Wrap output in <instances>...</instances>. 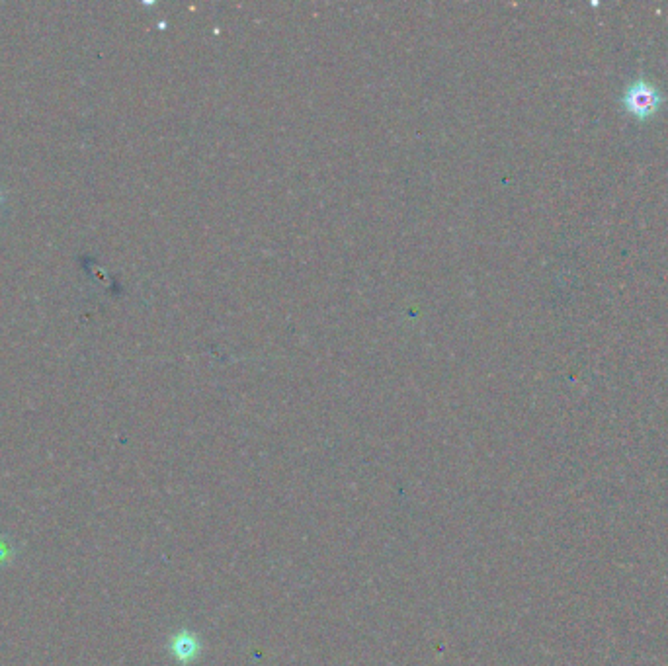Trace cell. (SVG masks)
<instances>
[{
	"label": "cell",
	"mask_w": 668,
	"mask_h": 666,
	"mask_svg": "<svg viewBox=\"0 0 668 666\" xmlns=\"http://www.w3.org/2000/svg\"><path fill=\"white\" fill-rule=\"evenodd\" d=\"M665 92L645 77H637L627 84L620 96V106L633 120L645 124L651 122L667 104Z\"/></svg>",
	"instance_id": "obj_1"
},
{
	"label": "cell",
	"mask_w": 668,
	"mask_h": 666,
	"mask_svg": "<svg viewBox=\"0 0 668 666\" xmlns=\"http://www.w3.org/2000/svg\"><path fill=\"white\" fill-rule=\"evenodd\" d=\"M8 557H10V551H8L6 543L0 542V563H4Z\"/></svg>",
	"instance_id": "obj_2"
}]
</instances>
